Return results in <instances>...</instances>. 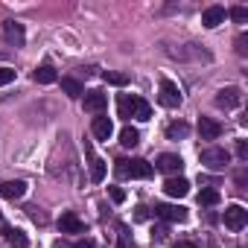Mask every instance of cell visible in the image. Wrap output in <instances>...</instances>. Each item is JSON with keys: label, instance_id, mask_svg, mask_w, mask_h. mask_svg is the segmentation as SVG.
<instances>
[{"label": "cell", "instance_id": "obj_1", "mask_svg": "<svg viewBox=\"0 0 248 248\" xmlns=\"http://www.w3.org/2000/svg\"><path fill=\"white\" fill-rule=\"evenodd\" d=\"M117 175L120 178H149L152 175V164L149 161H143V158H120L117 161Z\"/></svg>", "mask_w": 248, "mask_h": 248}, {"label": "cell", "instance_id": "obj_2", "mask_svg": "<svg viewBox=\"0 0 248 248\" xmlns=\"http://www.w3.org/2000/svg\"><path fill=\"white\" fill-rule=\"evenodd\" d=\"M199 158H202V164H204L207 170H213V172H222V170L231 164V152L222 149V146H207V149L199 152Z\"/></svg>", "mask_w": 248, "mask_h": 248}, {"label": "cell", "instance_id": "obj_3", "mask_svg": "<svg viewBox=\"0 0 248 248\" xmlns=\"http://www.w3.org/2000/svg\"><path fill=\"white\" fill-rule=\"evenodd\" d=\"M225 228L228 231H242L245 225H248V210L242 207V204H231V207H225Z\"/></svg>", "mask_w": 248, "mask_h": 248}, {"label": "cell", "instance_id": "obj_4", "mask_svg": "<svg viewBox=\"0 0 248 248\" xmlns=\"http://www.w3.org/2000/svg\"><path fill=\"white\" fill-rule=\"evenodd\" d=\"M85 155H88V170H91V181L93 184H99L102 178H105V161L93 152V146L91 143H85Z\"/></svg>", "mask_w": 248, "mask_h": 248}, {"label": "cell", "instance_id": "obj_5", "mask_svg": "<svg viewBox=\"0 0 248 248\" xmlns=\"http://www.w3.org/2000/svg\"><path fill=\"white\" fill-rule=\"evenodd\" d=\"M155 216L164 222H187V207L181 204H155Z\"/></svg>", "mask_w": 248, "mask_h": 248}, {"label": "cell", "instance_id": "obj_6", "mask_svg": "<svg viewBox=\"0 0 248 248\" xmlns=\"http://www.w3.org/2000/svg\"><path fill=\"white\" fill-rule=\"evenodd\" d=\"M161 105H167V108H178V105H181V91H178V85L170 82V79L161 82Z\"/></svg>", "mask_w": 248, "mask_h": 248}, {"label": "cell", "instance_id": "obj_7", "mask_svg": "<svg viewBox=\"0 0 248 248\" xmlns=\"http://www.w3.org/2000/svg\"><path fill=\"white\" fill-rule=\"evenodd\" d=\"M82 102H85V111H91V114H102L108 108V96L102 91H85Z\"/></svg>", "mask_w": 248, "mask_h": 248}, {"label": "cell", "instance_id": "obj_8", "mask_svg": "<svg viewBox=\"0 0 248 248\" xmlns=\"http://www.w3.org/2000/svg\"><path fill=\"white\" fill-rule=\"evenodd\" d=\"M3 38H6L12 47H21V44L27 41V32H24V27H21L18 21H3Z\"/></svg>", "mask_w": 248, "mask_h": 248}, {"label": "cell", "instance_id": "obj_9", "mask_svg": "<svg viewBox=\"0 0 248 248\" xmlns=\"http://www.w3.org/2000/svg\"><path fill=\"white\" fill-rule=\"evenodd\" d=\"M239 99H242V93H239V88H222L219 93H216V105L219 108H225V111H231V108H236L239 105Z\"/></svg>", "mask_w": 248, "mask_h": 248}, {"label": "cell", "instance_id": "obj_10", "mask_svg": "<svg viewBox=\"0 0 248 248\" xmlns=\"http://www.w3.org/2000/svg\"><path fill=\"white\" fill-rule=\"evenodd\" d=\"M161 172H167V175H175V172H181L184 170V161H181V155H172V152H164L161 158H158V164H155Z\"/></svg>", "mask_w": 248, "mask_h": 248}, {"label": "cell", "instance_id": "obj_11", "mask_svg": "<svg viewBox=\"0 0 248 248\" xmlns=\"http://www.w3.org/2000/svg\"><path fill=\"white\" fill-rule=\"evenodd\" d=\"M59 231L62 233H85V222L76 216V213H62V219H59Z\"/></svg>", "mask_w": 248, "mask_h": 248}, {"label": "cell", "instance_id": "obj_12", "mask_svg": "<svg viewBox=\"0 0 248 248\" xmlns=\"http://www.w3.org/2000/svg\"><path fill=\"white\" fill-rule=\"evenodd\" d=\"M91 132H93V138H96V140H108V138L114 135V123H111L108 117H93Z\"/></svg>", "mask_w": 248, "mask_h": 248}, {"label": "cell", "instance_id": "obj_13", "mask_svg": "<svg viewBox=\"0 0 248 248\" xmlns=\"http://www.w3.org/2000/svg\"><path fill=\"white\" fill-rule=\"evenodd\" d=\"M164 190H167V196H172V199H184L187 193H190V181L187 178H167V184H164Z\"/></svg>", "mask_w": 248, "mask_h": 248}, {"label": "cell", "instance_id": "obj_14", "mask_svg": "<svg viewBox=\"0 0 248 248\" xmlns=\"http://www.w3.org/2000/svg\"><path fill=\"white\" fill-rule=\"evenodd\" d=\"M24 193H27V181H3L0 184V196L9 199V202L24 199Z\"/></svg>", "mask_w": 248, "mask_h": 248}, {"label": "cell", "instance_id": "obj_15", "mask_svg": "<svg viewBox=\"0 0 248 248\" xmlns=\"http://www.w3.org/2000/svg\"><path fill=\"white\" fill-rule=\"evenodd\" d=\"M199 135H202V140H216L222 135V126L216 120H210V117H202L199 120Z\"/></svg>", "mask_w": 248, "mask_h": 248}, {"label": "cell", "instance_id": "obj_16", "mask_svg": "<svg viewBox=\"0 0 248 248\" xmlns=\"http://www.w3.org/2000/svg\"><path fill=\"white\" fill-rule=\"evenodd\" d=\"M202 24H204L207 30H216L219 24H225V9H222V6H210V9H204V12H202Z\"/></svg>", "mask_w": 248, "mask_h": 248}, {"label": "cell", "instance_id": "obj_17", "mask_svg": "<svg viewBox=\"0 0 248 248\" xmlns=\"http://www.w3.org/2000/svg\"><path fill=\"white\" fill-rule=\"evenodd\" d=\"M135 102H138V96L120 93V96H117V114H120L123 120H132V117H135Z\"/></svg>", "mask_w": 248, "mask_h": 248}, {"label": "cell", "instance_id": "obj_18", "mask_svg": "<svg viewBox=\"0 0 248 248\" xmlns=\"http://www.w3.org/2000/svg\"><path fill=\"white\" fill-rule=\"evenodd\" d=\"M0 233H3V236H6V239L15 245V248H27V245H30V236H27L24 231H18V228H9V225H6L3 231H0Z\"/></svg>", "mask_w": 248, "mask_h": 248}, {"label": "cell", "instance_id": "obj_19", "mask_svg": "<svg viewBox=\"0 0 248 248\" xmlns=\"http://www.w3.org/2000/svg\"><path fill=\"white\" fill-rule=\"evenodd\" d=\"M187 135H190V126H187L184 120H175V123H170V126H167V138L170 140H184Z\"/></svg>", "mask_w": 248, "mask_h": 248}, {"label": "cell", "instance_id": "obj_20", "mask_svg": "<svg viewBox=\"0 0 248 248\" xmlns=\"http://www.w3.org/2000/svg\"><path fill=\"white\" fill-rule=\"evenodd\" d=\"M32 79H35L38 85H53L59 76H56V67H53V64H41V67L32 73Z\"/></svg>", "mask_w": 248, "mask_h": 248}, {"label": "cell", "instance_id": "obj_21", "mask_svg": "<svg viewBox=\"0 0 248 248\" xmlns=\"http://www.w3.org/2000/svg\"><path fill=\"white\" fill-rule=\"evenodd\" d=\"M120 143L126 146V149H135V146L140 143V132H138V129H132V126H126V129L120 132Z\"/></svg>", "mask_w": 248, "mask_h": 248}, {"label": "cell", "instance_id": "obj_22", "mask_svg": "<svg viewBox=\"0 0 248 248\" xmlns=\"http://www.w3.org/2000/svg\"><path fill=\"white\" fill-rule=\"evenodd\" d=\"M62 91L67 93V96H73V99H79V96H85V88H82V82L79 79H62Z\"/></svg>", "mask_w": 248, "mask_h": 248}, {"label": "cell", "instance_id": "obj_23", "mask_svg": "<svg viewBox=\"0 0 248 248\" xmlns=\"http://www.w3.org/2000/svg\"><path fill=\"white\" fill-rule=\"evenodd\" d=\"M149 117H152V105H149L146 99H140V96H138V102H135V120L146 123Z\"/></svg>", "mask_w": 248, "mask_h": 248}, {"label": "cell", "instance_id": "obj_24", "mask_svg": "<svg viewBox=\"0 0 248 248\" xmlns=\"http://www.w3.org/2000/svg\"><path fill=\"white\" fill-rule=\"evenodd\" d=\"M199 204H204V207H213V204H219V190H213V187H204V190L199 193Z\"/></svg>", "mask_w": 248, "mask_h": 248}, {"label": "cell", "instance_id": "obj_25", "mask_svg": "<svg viewBox=\"0 0 248 248\" xmlns=\"http://www.w3.org/2000/svg\"><path fill=\"white\" fill-rule=\"evenodd\" d=\"M117 233H120V248H135V239H132V231H129V225H117Z\"/></svg>", "mask_w": 248, "mask_h": 248}, {"label": "cell", "instance_id": "obj_26", "mask_svg": "<svg viewBox=\"0 0 248 248\" xmlns=\"http://www.w3.org/2000/svg\"><path fill=\"white\" fill-rule=\"evenodd\" d=\"M102 79H105L108 85H120V88H123V85H129V76H126V73H111V70H105Z\"/></svg>", "mask_w": 248, "mask_h": 248}, {"label": "cell", "instance_id": "obj_27", "mask_svg": "<svg viewBox=\"0 0 248 248\" xmlns=\"http://www.w3.org/2000/svg\"><path fill=\"white\" fill-rule=\"evenodd\" d=\"M228 15H231V21H236V24H245V21H248V9H245V6H233Z\"/></svg>", "mask_w": 248, "mask_h": 248}, {"label": "cell", "instance_id": "obj_28", "mask_svg": "<svg viewBox=\"0 0 248 248\" xmlns=\"http://www.w3.org/2000/svg\"><path fill=\"white\" fill-rule=\"evenodd\" d=\"M27 213H30V219H32V222H38V225H44V222H47V213H44L41 207H35V204H30V207H27Z\"/></svg>", "mask_w": 248, "mask_h": 248}, {"label": "cell", "instance_id": "obj_29", "mask_svg": "<svg viewBox=\"0 0 248 248\" xmlns=\"http://www.w3.org/2000/svg\"><path fill=\"white\" fill-rule=\"evenodd\" d=\"M15 79V70L12 67H0V85H9Z\"/></svg>", "mask_w": 248, "mask_h": 248}, {"label": "cell", "instance_id": "obj_30", "mask_svg": "<svg viewBox=\"0 0 248 248\" xmlns=\"http://www.w3.org/2000/svg\"><path fill=\"white\" fill-rule=\"evenodd\" d=\"M236 53L239 56H248V35H239L236 38Z\"/></svg>", "mask_w": 248, "mask_h": 248}, {"label": "cell", "instance_id": "obj_31", "mask_svg": "<svg viewBox=\"0 0 248 248\" xmlns=\"http://www.w3.org/2000/svg\"><path fill=\"white\" fill-rule=\"evenodd\" d=\"M236 155H239V161H248V143L245 140H236Z\"/></svg>", "mask_w": 248, "mask_h": 248}, {"label": "cell", "instance_id": "obj_32", "mask_svg": "<svg viewBox=\"0 0 248 248\" xmlns=\"http://www.w3.org/2000/svg\"><path fill=\"white\" fill-rule=\"evenodd\" d=\"M111 199H114V202L120 204V202H126V193H123L120 187H111Z\"/></svg>", "mask_w": 248, "mask_h": 248}, {"label": "cell", "instance_id": "obj_33", "mask_svg": "<svg viewBox=\"0 0 248 248\" xmlns=\"http://www.w3.org/2000/svg\"><path fill=\"white\" fill-rule=\"evenodd\" d=\"M73 248H96V245H93V239H88V236H85V239H79Z\"/></svg>", "mask_w": 248, "mask_h": 248}, {"label": "cell", "instance_id": "obj_34", "mask_svg": "<svg viewBox=\"0 0 248 248\" xmlns=\"http://www.w3.org/2000/svg\"><path fill=\"white\" fill-rule=\"evenodd\" d=\"M135 219H138V222H143V219H149V210H146V207H138V213H135Z\"/></svg>", "mask_w": 248, "mask_h": 248}, {"label": "cell", "instance_id": "obj_35", "mask_svg": "<svg viewBox=\"0 0 248 248\" xmlns=\"http://www.w3.org/2000/svg\"><path fill=\"white\" fill-rule=\"evenodd\" d=\"M172 248H199V245H196V242H175Z\"/></svg>", "mask_w": 248, "mask_h": 248}, {"label": "cell", "instance_id": "obj_36", "mask_svg": "<svg viewBox=\"0 0 248 248\" xmlns=\"http://www.w3.org/2000/svg\"><path fill=\"white\" fill-rule=\"evenodd\" d=\"M6 228V219H3V213H0V231H3Z\"/></svg>", "mask_w": 248, "mask_h": 248}, {"label": "cell", "instance_id": "obj_37", "mask_svg": "<svg viewBox=\"0 0 248 248\" xmlns=\"http://www.w3.org/2000/svg\"><path fill=\"white\" fill-rule=\"evenodd\" d=\"M53 248H67V245H64V242H56V245H53Z\"/></svg>", "mask_w": 248, "mask_h": 248}]
</instances>
